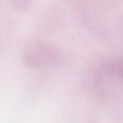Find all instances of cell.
<instances>
[{"instance_id":"obj_2","label":"cell","mask_w":123,"mask_h":123,"mask_svg":"<svg viewBox=\"0 0 123 123\" xmlns=\"http://www.w3.org/2000/svg\"><path fill=\"white\" fill-rule=\"evenodd\" d=\"M118 68H119V73L121 74L122 76H123V63L121 64V65H119Z\"/></svg>"},{"instance_id":"obj_1","label":"cell","mask_w":123,"mask_h":123,"mask_svg":"<svg viewBox=\"0 0 123 123\" xmlns=\"http://www.w3.org/2000/svg\"><path fill=\"white\" fill-rule=\"evenodd\" d=\"M59 52L51 46L39 44L33 46L26 56L28 62L35 65L52 64L59 59Z\"/></svg>"}]
</instances>
